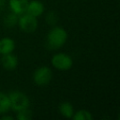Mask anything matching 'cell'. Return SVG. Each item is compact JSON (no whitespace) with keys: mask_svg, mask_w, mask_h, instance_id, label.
<instances>
[{"mask_svg":"<svg viewBox=\"0 0 120 120\" xmlns=\"http://www.w3.org/2000/svg\"><path fill=\"white\" fill-rule=\"evenodd\" d=\"M68 39L67 31L60 26H55L52 28L47 35V45L49 48L56 50L61 48Z\"/></svg>","mask_w":120,"mask_h":120,"instance_id":"6da1fadb","label":"cell"},{"mask_svg":"<svg viewBox=\"0 0 120 120\" xmlns=\"http://www.w3.org/2000/svg\"><path fill=\"white\" fill-rule=\"evenodd\" d=\"M10 109H12L15 112L26 109L29 107V98L28 97L21 92V91H12L8 95Z\"/></svg>","mask_w":120,"mask_h":120,"instance_id":"7a4b0ae2","label":"cell"},{"mask_svg":"<svg viewBox=\"0 0 120 120\" xmlns=\"http://www.w3.org/2000/svg\"><path fill=\"white\" fill-rule=\"evenodd\" d=\"M17 24L20 26L22 31L26 33H33L38 28V20L36 17L25 12L19 16Z\"/></svg>","mask_w":120,"mask_h":120,"instance_id":"3957f363","label":"cell"},{"mask_svg":"<svg viewBox=\"0 0 120 120\" xmlns=\"http://www.w3.org/2000/svg\"><path fill=\"white\" fill-rule=\"evenodd\" d=\"M52 65L56 69L68 70L73 66V60L70 55L64 52H59V53H55L52 57Z\"/></svg>","mask_w":120,"mask_h":120,"instance_id":"277c9868","label":"cell"},{"mask_svg":"<svg viewBox=\"0 0 120 120\" xmlns=\"http://www.w3.org/2000/svg\"><path fill=\"white\" fill-rule=\"evenodd\" d=\"M52 79V72L48 67H40L37 68L33 74L34 82L37 85H47Z\"/></svg>","mask_w":120,"mask_h":120,"instance_id":"5b68a950","label":"cell"},{"mask_svg":"<svg viewBox=\"0 0 120 120\" xmlns=\"http://www.w3.org/2000/svg\"><path fill=\"white\" fill-rule=\"evenodd\" d=\"M25 12L38 18L40 15H42V13L44 12V6L38 0H31L28 2Z\"/></svg>","mask_w":120,"mask_h":120,"instance_id":"8992f818","label":"cell"},{"mask_svg":"<svg viewBox=\"0 0 120 120\" xmlns=\"http://www.w3.org/2000/svg\"><path fill=\"white\" fill-rule=\"evenodd\" d=\"M28 2L29 0H8V5L11 12L20 16L25 13Z\"/></svg>","mask_w":120,"mask_h":120,"instance_id":"52a82bcc","label":"cell"},{"mask_svg":"<svg viewBox=\"0 0 120 120\" xmlns=\"http://www.w3.org/2000/svg\"><path fill=\"white\" fill-rule=\"evenodd\" d=\"M1 63L5 69L13 70L18 66V57L16 55H14L12 52L7 53V54H2Z\"/></svg>","mask_w":120,"mask_h":120,"instance_id":"ba28073f","label":"cell"},{"mask_svg":"<svg viewBox=\"0 0 120 120\" xmlns=\"http://www.w3.org/2000/svg\"><path fill=\"white\" fill-rule=\"evenodd\" d=\"M15 49V41L10 38H3L0 39V54L10 53Z\"/></svg>","mask_w":120,"mask_h":120,"instance_id":"9c48e42d","label":"cell"},{"mask_svg":"<svg viewBox=\"0 0 120 120\" xmlns=\"http://www.w3.org/2000/svg\"><path fill=\"white\" fill-rule=\"evenodd\" d=\"M58 110H59V112L66 118H72V116L75 112L72 104L68 101H65V102H62L61 104H59Z\"/></svg>","mask_w":120,"mask_h":120,"instance_id":"30bf717a","label":"cell"},{"mask_svg":"<svg viewBox=\"0 0 120 120\" xmlns=\"http://www.w3.org/2000/svg\"><path fill=\"white\" fill-rule=\"evenodd\" d=\"M10 109L8 96L0 92V113H6Z\"/></svg>","mask_w":120,"mask_h":120,"instance_id":"8fae6325","label":"cell"},{"mask_svg":"<svg viewBox=\"0 0 120 120\" xmlns=\"http://www.w3.org/2000/svg\"><path fill=\"white\" fill-rule=\"evenodd\" d=\"M72 118L74 120H92L93 115L87 110H79L76 112H74Z\"/></svg>","mask_w":120,"mask_h":120,"instance_id":"7c38bea8","label":"cell"},{"mask_svg":"<svg viewBox=\"0 0 120 120\" xmlns=\"http://www.w3.org/2000/svg\"><path fill=\"white\" fill-rule=\"evenodd\" d=\"M18 19H19V15L11 12L10 14L7 15L5 18V24L8 27H13L14 25H16L18 23Z\"/></svg>","mask_w":120,"mask_h":120,"instance_id":"4fadbf2b","label":"cell"},{"mask_svg":"<svg viewBox=\"0 0 120 120\" xmlns=\"http://www.w3.org/2000/svg\"><path fill=\"white\" fill-rule=\"evenodd\" d=\"M32 117V112L26 108L17 112V119L19 120H29Z\"/></svg>","mask_w":120,"mask_h":120,"instance_id":"5bb4252c","label":"cell"},{"mask_svg":"<svg viewBox=\"0 0 120 120\" xmlns=\"http://www.w3.org/2000/svg\"><path fill=\"white\" fill-rule=\"evenodd\" d=\"M1 119H3V120H12L13 119V117L12 116H9V115H4V116H2L1 117Z\"/></svg>","mask_w":120,"mask_h":120,"instance_id":"9a60e30c","label":"cell"}]
</instances>
